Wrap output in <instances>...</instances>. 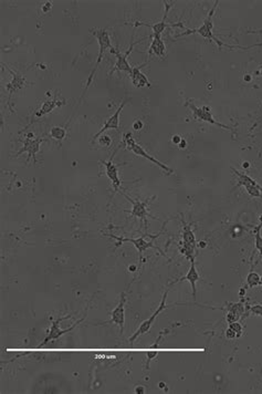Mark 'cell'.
Returning <instances> with one entry per match:
<instances>
[{
    "instance_id": "cell-29",
    "label": "cell",
    "mask_w": 262,
    "mask_h": 394,
    "mask_svg": "<svg viewBox=\"0 0 262 394\" xmlns=\"http://www.w3.org/2000/svg\"><path fill=\"white\" fill-rule=\"evenodd\" d=\"M226 337H227V339H230V340H232V339L237 338V334H236V332L234 331V330H231L230 328H228L227 331H226Z\"/></svg>"
},
{
    "instance_id": "cell-6",
    "label": "cell",
    "mask_w": 262,
    "mask_h": 394,
    "mask_svg": "<svg viewBox=\"0 0 262 394\" xmlns=\"http://www.w3.org/2000/svg\"><path fill=\"white\" fill-rule=\"evenodd\" d=\"M168 291H170V289H167L166 291L164 292L162 301L159 302V306L157 307V309H156V311L149 318V319L145 320L144 323H143L141 325H139L138 329L136 330V331H135V333L133 334L132 337L130 338V343H131V345H133L134 341L136 340V339H137L139 336H142V334H145V333H147V332H150V330H151V328H152V325L154 324V321L156 320V318H157V317L159 316L160 312H163V311L165 310V309H166V307H167V306H166V300H167Z\"/></svg>"
},
{
    "instance_id": "cell-17",
    "label": "cell",
    "mask_w": 262,
    "mask_h": 394,
    "mask_svg": "<svg viewBox=\"0 0 262 394\" xmlns=\"http://www.w3.org/2000/svg\"><path fill=\"white\" fill-rule=\"evenodd\" d=\"M200 276L199 274L197 272V268H196V265H195V259L190 260V267H189V270L187 272V274L185 275V277L180 278L178 281H184V280H187L190 283V287H192V294H193V297L196 298V295H197V289H196V283L197 281H199Z\"/></svg>"
},
{
    "instance_id": "cell-34",
    "label": "cell",
    "mask_w": 262,
    "mask_h": 394,
    "mask_svg": "<svg viewBox=\"0 0 262 394\" xmlns=\"http://www.w3.org/2000/svg\"><path fill=\"white\" fill-rule=\"evenodd\" d=\"M179 144H180V145H179L180 147H185V145H186V142L184 141V139H181V142H180Z\"/></svg>"
},
{
    "instance_id": "cell-20",
    "label": "cell",
    "mask_w": 262,
    "mask_h": 394,
    "mask_svg": "<svg viewBox=\"0 0 262 394\" xmlns=\"http://www.w3.org/2000/svg\"><path fill=\"white\" fill-rule=\"evenodd\" d=\"M63 104H65V103H63L61 100H58V99H52V100L45 101V102L42 104V107L39 109V111L36 112V117L39 118V117L44 116L45 114L52 112L54 109L60 108L61 105H63Z\"/></svg>"
},
{
    "instance_id": "cell-22",
    "label": "cell",
    "mask_w": 262,
    "mask_h": 394,
    "mask_svg": "<svg viewBox=\"0 0 262 394\" xmlns=\"http://www.w3.org/2000/svg\"><path fill=\"white\" fill-rule=\"evenodd\" d=\"M164 331L159 334V337L157 338V341H156V343L155 345L152 347V349L151 350H149L147 351V361H146V367H147V369L150 368V363H151V361L153 359H155L156 357H157V354H158V346H159V342L162 341V338H163V336H164Z\"/></svg>"
},
{
    "instance_id": "cell-26",
    "label": "cell",
    "mask_w": 262,
    "mask_h": 394,
    "mask_svg": "<svg viewBox=\"0 0 262 394\" xmlns=\"http://www.w3.org/2000/svg\"><path fill=\"white\" fill-rule=\"evenodd\" d=\"M229 328H230L231 330H234V331L236 332V334H237V338H239V337L241 336V334H242L243 328H242L241 324L238 323V321H235V323H231V324H229Z\"/></svg>"
},
{
    "instance_id": "cell-10",
    "label": "cell",
    "mask_w": 262,
    "mask_h": 394,
    "mask_svg": "<svg viewBox=\"0 0 262 394\" xmlns=\"http://www.w3.org/2000/svg\"><path fill=\"white\" fill-rule=\"evenodd\" d=\"M67 318H69V317H61V318H58V319H57L56 321H53L52 324H51V327H50V329H49V332H48V334H46L45 339H44V341H42V342L40 343V346L38 347V348H41V347H44V346H45V345H48V343H49L50 341H52V340H57V339L61 338V337L63 336V334H66V333H67V332H70L71 330H73L75 327H77V325H78L80 323H82V320H83V319L79 320L77 324H73V325H71L70 328H67V329H61L60 327H59V324H60V323H61L62 320L67 319Z\"/></svg>"
},
{
    "instance_id": "cell-31",
    "label": "cell",
    "mask_w": 262,
    "mask_h": 394,
    "mask_svg": "<svg viewBox=\"0 0 262 394\" xmlns=\"http://www.w3.org/2000/svg\"><path fill=\"white\" fill-rule=\"evenodd\" d=\"M51 7H52L51 2H45L44 5L42 6V10H44V12H48V11H50V9H51Z\"/></svg>"
},
{
    "instance_id": "cell-3",
    "label": "cell",
    "mask_w": 262,
    "mask_h": 394,
    "mask_svg": "<svg viewBox=\"0 0 262 394\" xmlns=\"http://www.w3.org/2000/svg\"><path fill=\"white\" fill-rule=\"evenodd\" d=\"M123 142L125 143V146L126 149L132 151L135 155H138V156H142V158H144L146 160H149L150 162H152L155 165H157V166L162 169V171L166 172L167 174H174V169L171 168L170 166H167L166 164H164L162 162H159L158 160L154 159L153 156H151L147 152L143 149V147L139 145V144L136 143V141L133 139L132 134L131 133H125L124 137H123Z\"/></svg>"
},
{
    "instance_id": "cell-27",
    "label": "cell",
    "mask_w": 262,
    "mask_h": 394,
    "mask_svg": "<svg viewBox=\"0 0 262 394\" xmlns=\"http://www.w3.org/2000/svg\"><path fill=\"white\" fill-rule=\"evenodd\" d=\"M249 312L251 315L262 317V304H253V306L249 307Z\"/></svg>"
},
{
    "instance_id": "cell-7",
    "label": "cell",
    "mask_w": 262,
    "mask_h": 394,
    "mask_svg": "<svg viewBox=\"0 0 262 394\" xmlns=\"http://www.w3.org/2000/svg\"><path fill=\"white\" fill-rule=\"evenodd\" d=\"M145 39H146V38H142L141 40L132 42V44H131V46H130V49L125 53H121L116 48H112L111 50H109V51H111V53H113L114 56L116 57V63H115V66H114L113 69L111 70V72H109V74H113L115 71H120V72L122 71V72H128V73H131V72H132L133 67L130 66V63L128 61V58L131 54V52L133 51L134 46L136 45H138L139 42H142L143 40H145Z\"/></svg>"
},
{
    "instance_id": "cell-25",
    "label": "cell",
    "mask_w": 262,
    "mask_h": 394,
    "mask_svg": "<svg viewBox=\"0 0 262 394\" xmlns=\"http://www.w3.org/2000/svg\"><path fill=\"white\" fill-rule=\"evenodd\" d=\"M260 280H261V276L258 273L253 272L251 270L250 273L248 274L247 276V285L249 288H253V287H258L260 286Z\"/></svg>"
},
{
    "instance_id": "cell-18",
    "label": "cell",
    "mask_w": 262,
    "mask_h": 394,
    "mask_svg": "<svg viewBox=\"0 0 262 394\" xmlns=\"http://www.w3.org/2000/svg\"><path fill=\"white\" fill-rule=\"evenodd\" d=\"M145 65H142L141 67H133L132 72L130 73L131 80H132L133 84L136 88H144V87L151 88L152 87L150 80L147 79L146 75L141 71V69Z\"/></svg>"
},
{
    "instance_id": "cell-35",
    "label": "cell",
    "mask_w": 262,
    "mask_h": 394,
    "mask_svg": "<svg viewBox=\"0 0 262 394\" xmlns=\"http://www.w3.org/2000/svg\"><path fill=\"white\" fill-rule=\"evenodd\" d=\"M260 286L262 287V277H261V280H260Z\"/></svg>"
},
{
    "instance_id": "cell-2",
    "label": "cell",
    "mask_w": 262,
    "mask_h": 394,
    "mask_svg": "<svg viewBox=\"0 0 262 394\" xmlns=\"http://www.w3.org/2000/svg\"><path fill=\"white\" fill-rule=\"evenodd\" d=\"M90 32L96 38V40H98V42H99V56H98V60H96V62H95L94 68H93L92 72L90 73V75H88L87 87H86V91L87 90V88L90 87V84L92 83V80H93V78H94L95 72H96V70H98V68L101 65V61H102L105 51H107L108 49L111 50L113 48L112 42H111V38H109V32H108L107 29L101 28V29H95V30H94V29H91Z\"/></svg>"
},
{
    "instance_id": "cell-14",
    "label": "cell",
    "mask_w": 262,
    "mask_h": 394,
    "mask_svg": "<svg viewBox=\"0 0 262 394\" xmlns=\"http://www.w3.org/2000/svg\"><path fill=\"white\" fill-rule=\"evenodd\" d=\"M118 149H116L114 151V153L112 154L111 159H109L108 162H105V161H101V163H102L104 166H105V173H107V176L109 177V180L111 181L112 186L115 192H118V189H120L121 185H122V182L120 180V177H118V169L117 166L115 164L113 163V160H114V156L116 155V152Z\"/></svg>"
},
{
    "instance_id": "cell-23",
    "label": "cell",
    "mask_w": 262,
    "mask_h": 394,
    "mask_svg": "<svg viewBox=\"0 0 262 394\" xmlns=\"http://www.w3.org/2000/svg\"><path fill=\"white\" fill-rule=\"evenodd\" d=\"M261 228H262V222L259 225L253 227V234H255V247L256 251L260 253V256H262V235H261Z\"/></svg>"
},
{
    "instance_id": "cell-1",
    "label": "cell",
    "mask_w": 262,
    "mask_h": 394,
    "mask_svg": "<svg viewBox=\"0 0 262 394\" xmlns=\"http://www.w3.org/2000/svg\"><path fill=\"white\" fill-rule=\"evenodd\" d=\"M219 1H215L213 8H211V10L209 11L208 16H207V18L204 20V23L201 24L200 27L195 28V29H189V28H186V31L184 33H180V35L176 36V38H180V37H186V36H189V35H197L201 36L202 38H205V39H208L210 41H214L215 44L218 46L219 49H221L222 46H227V48H234V46H231L229 45L225 44V42H222L220 39H218V38L214 35L213 32V28H214V21H213V17L215 14V10H216V8L218 6Z\"/></svg>"
},
{
    "instance_id": "cell-21",
    "label": "cell",
    "mask_w": 262,
    "mask_h": 394,
    "mask_svg": "<svg viewBox=\"0 0 262 394\" xmlns=\"http://www.w3.org/2000/svg\"><path fill=\"white\" fill-rule=\"evenodd\" d=\"M8 70H9L11 72V74L14 75V79H12V81L9 84H8L7 89L10 91V93L20 90V89L22 88L23 84H24V79L21 77L20 74L17 73V72L11 71L10 69H8Z\"/></svg>"
},
{
    "instance_id": "cell-28",
    "label": "cell",
    "mask_w": 262,
    "mask_h": 394,
    "mask_svg": "<svg viewBox=\"0 0 262 394\" xmlns=\"http://www.w3.org/2000/svg\"><path fill=\"white\" fill-rule=\"evenodd\" d=\"M98 139H99V143L103 146H109L112 143L111 138L108 137V135H101L100 138H98Z\"/></svg>"
},
{
    "instance_id": "cell-24",
    "label": "cell",
    "mask_w": 262,
    "mask_h": 394,
    "mask_svg": "<svg viewBox=\"0 0 262 394\" xmlns=\"http://www.w3.org/2000/svg\"><path fill=\"white\" fill-rule=\"evenodd\" d=\"M50 137L54 139H57V141H62V139L66 137V130L65 128H62V126H53V128L50 130Z\"/></svg>"
},
{
    "instance_id": "cell-9",
    "label": "cell",
    "mask_w": 262,
    "mask_h": 394,
    "mask_svg": "<svg viewBox=\"0 0 262 394\" xmlns=\"http://www.w3.org/2000/svg\"><path fill=\"white\" fill-rule=\"evenodd\" d=\"M164 6H165V14H164V17H163V19L160 20V21H158V23H154V24H151V23H135V27H137V26H146V27H149V28H151L152 30H153V35L154 36H162V33H163V31L165 30V29H167V28H170V27H180V28H184L185 29V26L183 23H172V24H168L167 23H166V18H167V15H168V12H170V9L171 8L174 6V3H170L168 1H165L164 2Z\"/></svg>"
},
{
    "instance_id": "cell-8",
    "label": "cell",
    "mask_w": 262,
    "mask_h": 394,
    "mask_svg": "<svg viewBox=\"0 0 262 394\" xmlns=\"http://www.w3.org/2000/svg\"><path fill=\"white\" fill-rule=\"evenodd\" d=\"M231 169L237 175V177H238V184H237V187L243 186L244 189L247 190V193L250 195L251 197L261 198L262 200V186H260L255 180L251 179L249 175L244 174V173L239 172L238 169H236L234 167H231Z\"/></svg>"
},
{
    "instance_id": "cell-4",
    "label": "cell",
    "mask_w": 262,
    "mask_h": 394,
    "mask_svg": "<svg viewBox=\"0 0 262 394\" xmlns=\"http://www.w3.org/2000/svg\"><path fill=\"white\" fill-rule=\"evenodd\" d=\"M185 107H187L190 111L193 112V116L196 118V120L210 123V124L216 125V126H218V128H221L223 130L232 131L230 126H227L225 124H222V123L215 120L213 113H211V108L208 107V105H204V107L199 108V107H197V105H195V103H194L192 100H188L187 102L185 103Z\"/></svg>"
},
{
    "instance_id": "cell-32",
    "label": "cell",
    "mask_w": 262,
    "mask_h": 394,
    "mask_svg": "<svg viewBox=\"0 0 262 394\" xmlns=\"http://www.w3.org/2000/svg\"><path fill=\"white\" fill-rule=\"evenodd\" d=\"M173 142H174L175 144H179L181 142V138L178 137V135H176L175 138H173Z\"/></svg>"
},
{
    "instance_id": "cell-5",
    "label": "cell",
    "mask_w": 262,
    "mask_h": 394,
    "mask_svg": "<svg viewBox=\"0 0 262 394\" xmlns=\"http://www.w3.org/2000/svg\"><path fill=\"white\" fill-rule=\"evenodd\" d=\"M183 246L179 248L180 253L189 260L195 259V247H196V237L192 230V225L189 223H185L183 219Z\"/></svg>"
},
{
    "instance_id": "cell-15",
    "label": "cell",
    "mask_w": 262,
    "mask_h": 394,
    "mask_svg": "<svg viewBox=\"0 0 262 394\" xmlns=\"http://www.w3.org/2000/svg\"><path fill=\"white\" fill-rule=\"evenodd\" d=\"M125 303H126V295L125 292L121 295V300L117 306L113 309L111 312V320L109 323L118 325L121 329V334L123 333L124 324H125Z\"/></svg>"
},
{
    "instance_id": "cell-11",
    "label": "cell",
    "mask_w": 262,
    "mask_h": 394,
    "mask_svg": "<svg viewBox=\"0 0 262 394\" xmlns=\"http://www.w3.org/2000/svg\"><path fill=\"white\" fill-rule=\"evenodd\" d=\"M108 236L118 240L117 246H120L123 243H132L135 246V248L137 249V252L139 253V255H141V256H142V254L144 253L145 251H147L149 248L156 249V251H158L160 254H163V255H164V253L160 251L159 247H157V246L154 245L153 241H146L144 239V237H139V238H123V237H117L115 235H111V234H108Z\"/></svg>"
},
{
    "instance_id": "cell-13",
    "label": "cell",
    "mask_w": 262,
    "mask_h": 394,
    "mask_svg": "<svg viewBox=\"0 0 262 394\" xmlns=\"http://www.w3.org/2000/svg\"><path fill=\"white\" fill-rule=\"evenodd\" d=\"M44 142V139H36L35 138V134L32 132L28 133L26 135V138H24V141H23V146L22 149H21L17 156L22 154V153H28V160H30V158L32 156L33 161L36 162V155L37 153H39L40 151V146H41V143Z\"/></svg>"
},
{
    "instance_id": "cell-12",
    "label": "cell",
    "mask_w": 262,
    "mask_h": 394,
    "mask_svg": "<svg viewBox=\"0 0 262 394\" xmlns=\"http://www.w3.org/2000/svg\"><path fill=\"white\" fill-rule=\"evenodd\" d=\"M120 193L123 195L126 200L132 203L133 209H132V211H131V214H132V216H135V217H138L139 219H142L143 222H144V224H145V228L147 230V226H149V220H147V217H149V216H151L149 211H147V206H149L150 202L152 200H154L155 196L152 197L151 200H149V201L139 202V201H133L132 198H130V196H128V195L124 194L123 192H120ZM151 217H153V216H151ZM153 218H155V217H153Z\"/></svg>"
},
{
    "instance_id": "cell-19",
    "label": "cell",
    "mask_w": 262,
    "mask_h": 394,
    "mask_svg": "<svg viewBox=\"0 0 262 394\" xmlns=\"http://www.w3.org/2000/svg\"><path fill=\"white\" fill-rule=\"evenodd\" d=\"M152 37H153V41H152L151 46L149 49V56L151 57L154 54V56L164 58L166 56V46H165L162 36L152 35Z\"/></svg>"
},
{
    "instance_id": "cell-33",
    "label": "cell",
    "mask_w": 262,
    "mask_h": 394,
    "mask_svg": "<svg viewBox=\"0 0 262 394\" xmlns=\"http://www.w3.org/2000/svg\"><path fill=\"white\" fill-rule=\"evenodd\" d=\"M135 393H139V394L144 393V388H141V387L136 388V389H135Z\"/></svg>"
},
{
    "instance_id": "cell-16",
    "label": "cell",
    "mask_w": 262,
    "mask_h": 394,
    "mask_svg": "<svg viewBox=\"0 0 262 394\" xmlns=\"http://www.w3.org/2000/svg\"><path fill=\"white\" fill-rule=\"evenodd\" d=\"M125 104H126V100H124L123 102L121 103L120 107L117 108L116 111L114 112L112 116L108 118V121L104 123L103 126L101 128V130L99 131V132L94 134V137H93V139H92L93 141L98 139V138H100L101 135H102L105 132V131H108V130H118V128H120V116H121L122 110H123L124 107H125Z\"/></svg>"
},
{
    "instance_id": "cell-30",
    "label": "cell",
    "mask_w": 262,
    "mask_h": 394,
    "mask_svg": "<svg viewBox=\"0 0 262 394\" xmlns=\"http://www.w3.org/2000/svg\"><path fill=\"white\" fill-rule=\"evenodd\" d=\"M143 128V123L141 121H135L134 124H133V129L135 131H138Z\"/></svg>"
}]
</instances>
